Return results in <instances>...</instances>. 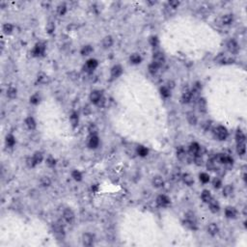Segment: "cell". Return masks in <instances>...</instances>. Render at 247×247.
Listing matches in <instances>:
<instances>
[{
    "instance_id": "27",
    "label": "cell",
    "mask_w": 247,
    "mask_h": 247,
    "mask_svg": "<svg viewBox=\"0 0 247 247\" xmlns=\"http://www.w3.org/2000/svg\"><path fill=\"white\" fill-rule=\"evenodd\" d=\"M198 106H199V110L200 112H203V113H205L207 112V101L205 98H201L198 100Z\"/></svg>"
},
{
    "instance_id": "39",
    "label": "cell",
    "mask_w": 247,
    "mask_h": 247,
    "mask_svg": "<svg viewBox=\"0 0 247 247\" xmlns=\"http://www.w3.org/2000/svg\"><path fill=\"white\" fill-rule=\"evenodd\" d=\"M66 12H67V6L64 3H62V4L58 5L57 7V13L60 16H64L66 14Z\"/></svg>"
},
{
    "instance_id": "23",
    "label": "cell",
    "mask_w": 247,
    "mask_h": 247,
    "mask_svg": "<svg viewBox=\"0 0 247 247\" xmlns=\"http://www.w3.org/2000/svg\"><path fill=\"white\" fill-rule=\"evenodd\" d=\"M25 125L29 130H35L36 128V121L33 117H27L25 120Z\"/></svg>"
},
{
    "instance_id": "31",
    "label": "cell",
    "mask_w": 247,
    "mask_h": 247,
    "mask_svg": "<svg viewBox=\"0 0 247 247\" xmlns=\"http://www.w3.org/2000/svg\"><path fill=\"white\" fill-rule=\"evenodd\" d=\"M6 95H7V97L9 98H16V95H18V91H16V88H14V87H10V88H8L7 89V92H6Z\"/></svg>"
},
{
    "instance_id": "50",
    "label": "cell",
    "mask_w": 247,
    "mask_h": 247,
    "mask_svg": "<svg viewBox=\"0 0 247 247\" xmlns=\"http://www.w3.org/2000/svg\"><path fill=\"white\" fill-rule=\"evenodd\" d=\"M168 5H169V7H171V9H177L180 6V1H177V0H172V1L168 2Z\"/></svg>"
},
{
    "instance_id": "12",
    "label": "cell",
    "mask_w": 247,
    "mask_h": 247,
    "mask_svg": "<svg viewBox=\"0 0 247 247\" xmlns=\"http://www.w3.org/2000/svg\"><path fill=\"white\" fill-rule=\"evenodd\" d=\"M98 67V61L95 60V59H90V60L87 61L86 66H85L84 69H86V71H93L95 69Z\"/></svg>"
},
{
    "instance_id": "53",
    "label": "cell",
    "mask_w": 247,
    "mask_h": 247,
    "mask_svg": "<svg viewBox=\"0 0 247 247\" xmlns=\"http://www.w3.org/2000/svg\"><path fill=\"white\" fill-rule=\"evenodd\" d=\"M151 45H154V47H156V45H159V40H157L156 37H153L151 39Z\"/></svg>"
},
{
    "instance_id": "43",
    "label": "cell",
    "mask_w": 247,
    "mask_h": 247,
    "mask_svg": "<svg viewBox=\"0 0 247 247\" xmlns=\"http://www.w3.org/2000/svg\"><path fill=\"white\" fill-rule=\"evenodd\" d=\"M88 131L90 132L91 135H97L98 133V127L95 124H91L88 127Z\"/></svg>"
},
{
    "instance_id": "14",
    "label": "cell",
    "mask_w": 247,
    "mask_h": 247,
    "mask_svg": "<svg viewBox=\"0 0 247 247\" xmlns=\"http://www.w3.org/2000/svg\"><path fill=\"white\" fill-rule=\"evenodd\" d=\"M122 72H123V68L120 65H116L111 69V76L113 78H118L122 74Z\"/></svg>"
},
{
    "instance_id": "10",
    "label": "cell",
    "mask_w": 247,
    "mask_h": 247,
    "mask_svg": "<svg viewBox=\"0 0 247 247\" xmlns=\"http://www.w3.org/2000/svg\"><path fill=\"white\" fill-rule=\"evenodd\" d=\"M156 204L159 207H167L170 204V199L166 195H159L156 198Z\"/></svg>"
},
{
    "instance_id": "46",
    "label": "cell",
    "mask_w": 247,
    "mask_h": 247,
    "mask_svg": "<svg viewBox=\"0 0 247 247\" xmlns=\"http://www.w3.org/2000/svg\"><path fill=\"white\" fill-rule=\"evenodd\" d=\"M159 66H156V64L151 63V64L149 65V71L151 72V74H156L157 71H159Z\"/></svg>"
},
{
    "instance_id": "44",
    "label": "cell",
    "mask_w": 247,
    "mask_h": 247,
    "mask_svg": "<svg viewBox=\"0 0 247 247\" xmlns=\"http://www.w3.org/2000/svg\"><path fill=\"white\" fill-rule=\"evenodd\" d=\"M137 153H138V154H139L140 156H146L147 154H148V150L145 147L140 146V147H138Z\"/></svg>"
},
{
    "instance_id": "42",
    "label": "cell",
    "mask_w": 247,
    "mask_h": 247,
    "mask_svg": "<svg viewBox=\"0 0 247 247\" xmlns=\"http://www.w3.org/2000/svg\"><path fill=\"white\" fill-rule=\"evenodd\" d=\"M40 100H41V97L39 94H34L30 98V103L32 104H38L39 103H40Z\"/></svg>"
},
{
    "instance_id": "7",
    "label": "cell",
    "mask_w": 247,
    "mask_h": 247,
    "mask_svg": "<svg viewBox=\"0 0 247 247\" xmlns=\"http://www.w3.org/2000/svg\"><path fill=\"white\" fill-rule=\"evenodd\" d=\"M45 47L44 44H42V42H39L35 45L34 49H33L32 53L34 56H42V54L45 53Z\"/></svg>"
},
{
    "instance_id": "49",
    "label": "cell",
    "mask_w": 247,
    "mask_h": 247,
    "mask_svg": "<svg viewBox=\"0 0 247 247\" xmlns=\"http://www.w3.org/2000/svg\"><path fill=\"white\" fill-rule=\"evenodd\" d=\"M71 176H72V178H74L75 180H81L82 175H81V173L79 172V171L74 170V172L71 173Z\"/></svg>"
},
{
    "instance_id": "11",
    "label": "cell",
    "mask_w": 247,
    "mask_h": 247,
    "mask_svg": "<svg viewBox=\"0 0 247 247\" xmlns=\"http://www.w3.org/2000/svg\"><path fill=\"white\" fill-rule=\"evenodd\" d=\"M192 100V95H191V90L189 89H185V91L183 92L182 95V103H188Z\"/></svg>"
},
{
    "instance_id": "37",
    "label": "cell",
    "mask_w": 247,
    "mask_h": 247,
    "mask_svg": "<svg viewBox=\"0 0 247 247\" xmlns=\"http://www.w3.org/2000/svg\"><path fill=\"white\" fill-rule=\"evenodd\" d=\"M216 161L214 159H209V161H207V168L209 169V171H215L217 168H216V164H215Z\"/></svg>"
},
{
    "instance_id": "30",
    "label": "cell",
    "mask_w": 247,
    "mask_h": 247,
    "mask_svg": "<svg viewBox=\"0 0 247 247\" xmlns=\"http://www.w3.org/2000/svg\"><path fill=\"white\" fill-rule=\"evenodd\" d=\"M245 151H246L245 142L238 143V146H236V151H238V154H239V156H244Z\"/></svg>"
},
{
    "instance_id": "35",
    "label": "cell",
    "mask_w": 247,
    "mask_h": 247,
    "mask_svg": "<svg viewBox=\"0 0 247 247\" xmlns=\"http://www.w3.org/2000/svg\"><path fill=\"white\" fill-rule=\"evenodd\" d=\"M141 61H142V58H141V56L137 53H134L130 56V62L132 64H140Z\"/></svg>"
},
{
    "instance_id": "20",
    "label": "cell",
    "mask_w": 247,
    "mask_h": 247,
    "mask_svg": "<svg viewBox=\"0 0 247 247\" xmlns=\"http://www.w3.org/2000/svg\"><path fill=\"white\" fill-rule=\"evenodd\" d=\"M182 179H183V182L186 184V185H188V186H191L192 184L194 183V179H193V177L192 175H190V174H183V177H182Z\"/></svg>"
},
{
    "instance_id": "47",
    "label": "cell",
    "mask_w": 247,
    "mask_h": 247,
    "mask_svg": "<svg viewBox=\"0 0 247 247\" xmlns=\"http://www.w3.org/2000/svg\"><path fill=\"white\" fill-rule=\"evenodd\" d=\"M45 163H47V165L48 167H53L55 164H56V160L54 157L52 156H49L47 159V161H45Z\"/></svg>"
},
{
    "instance_id": "13",
    "label": "cell",
    "mask_w": 247,
    "mask_h": 247,
    "mask_svg": "<svg viewBox=\"0 0 247 247\" xmlns=\"http://www.w3.org/2000/svg\"><path fill=\"white\" fill-rule=\"evenodd\" d=\"M209 209H210V212H213V213H216V212H219V209H220V206H219V204L218 202H217L216 200L214 199H212L209 201Z\"/></svg>"
},
{
    "instance_id": "26",
    "label": "cell",
    "mask_w": 247,
    "mask_h": 247,
    "mask_svg": "<svg viewBox=\"0 0 247 247\" xmlns=\"http://www.w3.org/2000/svg\"><path fill=\"white\" fill-rule=\"evenodd\" d=\"M186 119H187V121H188V123L190 125H192V126H195V125L197 124V117L193 112H188V113H187Z\"/></svg>"
},
{
    "instance_id": "36",
    "label": "cell",
    "mask_w": 247,
    "mask_h": 247,
    "mask_svg": "<svg viewBox=\"0 0 247 247\" xmlns=\"http://www.w3.org/2000/svg\"><path fill=\"white\" fill-rule=\"evenodd\" d=\"M160 94L161 96L164 97V98H169L171 96V90L170 88H168L166 86L164 87H161L160 88Z\"/></svg>"
},
{
    "instance_id": "34",
    "label": "cell",
    "mask_w": 247,
    "mask_h": 247,
    "mask_svg": "<svg viewBox=\"0 0 247 247\" xmlns=\"http://www.w3.org/2000/svg\"><path fill=\"white\" fill-rule=\"evenodd\" d=\"M70 120H71V124L72 125V127H77L78 121H79V119H78V115L75 113V112H74V113L71 115Z\"/></svg>"
},
{
    "instance_id": "28",
    "label": "cell",
    "mask_w": 247,
    "mask_h": 247,
    "mask_svg": "<svg viewBox=\"0 0 247 247\" xmlns=\"http://www.w3.org/2000/svg\"><path fill=\"white\" fill-rule=\"evenodd\" d=\"M201 198H202V200L204 201V202L207 204L210 200L212 199V194H210V192L209 191V190H204V191L202 192V195H201Z\"/></svg>"
},
{
    "instance_id": "54",
    "label": "cell",
    "mask_w": 247,
    "mask_h": 247,
    "mask_svg": "<svg viewBox=\"0 0 247 247\" xmlns=\"http://www.w3.org/2000/svg\"><path fill=\"white\" fill-rule=\"evenodd\" d=\"M104 103H105V100H104V98L103 97V98H100V100L97 103V105H98V107H103V105H104Z\"/></svg>"
},
{
    "instance_id": "45",
    "label": "cell",
    "mask_w": 247,
    "mask_h": 247,
    "mask_svg": "<svg viewBox=\"0 0 247 247\" xmlns=\"http://www.w3.org/2000/svg\"><path fill=\"white\" fill-rule=\"evenodd\" d=\"M199 178H200V180H201V182L204 183H207L209 182V176L207 175V173H201L200 176H199Z\"/></svg>"
},
{
    "instance_id": "41",
    "label": "cell",
    "mask_w": 247,
    "mask_h": 247,
    "mask_svg": "<svg viewBox=\"0 0 247 247\" xmlns=\"http://www.w3.org/2000/svg\"><path fill=\"white\" fill-rule=\"evenodd\" d=\"M40 183H41V184H42V186L47 187V186H49L51 184V180H50V179H49L48 177H42Z\"/></svg>"
},
{
    "instance_id": "6",
    "label": "cell",
    "mask_w": 247,
    "mask_h": 247,
    "mask_svg": "<svg viewBox=\"0 0 247 247\" xmlns=\"http://www.w3.org/2000/svg\"><path fill=\"white\" fill-rule=\"evenodd\" d=\"M82 243L84 246H91L94 244V236L90 233H85L82 236Z\"/></svg>"
},
{
    "instance_id": "9",
    "label": "cell",
    "mask_w": 247,
    "mask_h": 247,
    "mask_svg": "<svg viewBox=\"0 0 247 247\" xmlns=\"http://www.w3.org/2000/svg\"><path fill=\"white\" fill-rule=\"evenodd\" d=\"M63 218L66 222L71 223L74 220V213L71 209H66L63 212Z\"/></svg>"
},
{
    "instance_id": "32",
    "label": "cell",
    "mask_w": 247,
    "mask_h": 247,
    "mask_svg": "<svg viewBox=\"0 0 247 247\" xmlns=\"http://www.w3.org/2000/svg\"><path fill=\"white\" fill-rule=\"evenodd\" d=\"M236 140L238 143H241V142H245V134L242 132L241 130H238L236 133Z\"/></svg>"
},
{
    "instance_id": "3",
    "label": "cell",
    "mask_w": 247,
    "mask_h": 247,
    "mask_svg": "<svg viewBox=\"0 0 247 247\" xmlns=\"http://www.w3.org/2000/svg\"><path fill=\"white\" fill-rule=\"evenodd\" d=\"M52 230H53V233L55 234V236L57 238H64L65 236V232H64V226L62 225L61 223L56 222L53 224L52 226Z\"/></svg>"
},
{
    "instance_id": "51",
    "label": "cell",
    "mask_w": 247,
    "mask_h": 247,
    "mask_svg": "<svg viewBox=\"0 0 247 247\" xmlns=\"http://www.w3.org/2000/svg\"><path fill=\"white\" fill-rule=\"evenodd\" d=\"M221 180L219 179V178H214L212 180V185L215 187V188H219L220 186H221Z\"/></svg>"
},
{
    "instance_id": "33",
    "label": "cell",
    "mask_w": 247,
    "mask_h": 247,
    "mask_svg": "<svg viewBox=\"0 0 247 247\" xmlns=\"http://www.w3.org/2000/svg\"><path fill=\"white\" fill-rule=\"evenodd\" d=\"M92 52H93V47H92L91 45H84V47L81 48V55H83V56L90 55Z\"/></svg>"
},
{
    "instance_id": "19",
    "label": "cell",
    "mask_w": 247,
    "mask_h": 247,
    "mask_svg": "<svg viewBox=\"0 0 247 247\" xmlns=\"http://www.w3.org/2000/svg\"><path fill=\"white\" fill-rule=\"evenodd\" d=\"M98 143H100V140H98V137L97 135H91L90 139H89L88 145L89 147L92 148V149H95L98 146Z\"/></svg>"
},
{
    "instance_id": "2",
    "label": "cell",
    "mask_w": 247,
    "mask_h": 247,
    "mask_svg": "<svg viewBox=\"0 0 247 247\" xmlns=\"http://www.w3.org/2000/svg\"><path fill=\"white\" fill-rule=\"evenodd\" d=\"M213 134H214L216 139L223 141L228 137V130H227V128L225 127L218 126L213 130Z\"/></svg>"
},
{
    "instance_id": "1",
    "label": "cell",
    "mask_w": 247,
    "mask_h": 247,
    "mask_svg": "<svg viewBox=\"0 0 247 247\" xmlns=\"http://www.w3.org/2000/svg\"><path fill=\"white\" fill-rule=\"evenodd\" d=\"M183 225L189 230H196L197 229V222H196V217L194 215V213L188 212L186 213L185 219L183 220Z\"/></svg>"
},
{
    "instance_id": "5",
    "label": "cell",
    "mask_w": 247,
    "mask_h": 247,
    "mask_svg": "<svg viewBox=\"0 0 247 247\" xmlns=\"http://www.w3.org/2000/svg\"><path fill=\"white\" fill-rule=\"evenodd\" d=\"M227 48H228L229 52H231L232 54H236L239 50V44L235 40H230L227 42Z\"/></svg>"
},
{
    "instance_id": "52",
    "label": "cell",
    "mask_w": 247,
    "mask_h": 247,
    "mask_svg": "<svg viewBox=\"0 0 247 247\" xmlns=\"http://www.w3.org/2000/svg\"><path fill=\"white\" fill-rule=\"evenodd\" d=\"M54 29H55V25L53 22H48V23L47 24V31L50 34V33H52L54 31Z\"/></svg>"
},
{
    "instance_id": "22",
    "label": "cell",
    "mask_w": 247,
    "mask_h": 247,
    "mask_svg": "<svg viewBox=\"0 0 247 247\" xmlns=\"http://www.w3.org/2000/svg\"><path fill=\"white\" fill-rule=\"evenodd\" d=\"M153 184L157 188H159V187H162L164 185V180L160 176H156L153 179Z\"/></svg>"
},
{
    "instance_id": "18",
    "label": "cell",
    "mask_w": 247,
    "mask_h": 247,
    "mask_svg": "<svg viewBox=\"0 0 247 247\" xmlns=\"http://www.w3.org/2000/svg\"><path fill=\"white\" fill-rule=\"evenodd\" d=\"M218 232H219V228L215 223H210L209 225L207 226V233H209L210 236H215L218 234Z\"/></svg>"
},
{
    "instance_id": "29",
    "label": "cell",
    "mask_w": 247,
    "mask_h": 247,
    "mask_svg": "<svg viewBox=\"0 0 247 247\" xmlns=\"http://www.w3.org/2000/svg\"><path fill=\"white\" fill-rule=\"evenodd\" d=\"M32 159H33V161H34V164H35V166H36L37 164H40L42 162V153H40V151H36V153L33 154Z\"/></svg>"
},
{
    "instance_id": "21",
    "label": "cell",
    "mask_w": 247,
    "mask_h": 247,
    "mask_svg": "<svg viewBox=\"0 0 247 247\" xmlns=\"http://www.w3.org/2000/svg\"><path fill=\"white\" fill-rule=\"evenodd\" d=\"M221 21H222V23H223V24L229 25V24H231L232 22L234 21V16H233L232 14H226V15H224V16H222Z\"/></svg>"
},
{
    "instance_id": "24",
    "label": "cell",
    "mask_w": 247,
    "mask_h": 247,
    "mask_svg": "<svg viewBox=\"0 0 247 247\" xmlns=\"http://www.w3.org/2000/svg\"><path fill=\"white\" fill-rule=\"evenodd\" d=\"M234 193V187L231 184H227V185L224 186L223 188V195L225 197H229L232 196Z\"/></svg>"
},
{
    "instance_id": "4",
    "label": "cell",
    "mask_w": 247,
    "mask_h": 247,
    "mask_svg": "<svg viewBox=\"0 0 247 247\" xmlns=\"http://www.w3.org/2000/svg\"><path fill=\"white\" fill-rule=\"evenodd\" d=\"M164 62H165V57H164V55L161 52H156V53H154L153 56L154 64H156L159 67H161L164 64Z\"/></svg>"
},
{
    "instance_id": "25",
    "label": "cell",
    "mask_w": 247,
    "mask_h": 247,
    "mask_svg": "<svg viewBox=\"0 0 247 247\" xmlns=\"http://www.w3.org/2000/svg\"><path fill=\"white\" fill-rule=\"evenodd\" d=\"M112 45H113V39H112L111 36H106V37L103 38V45L104 48H109L112 47Z\"/></svg>"
},
{
    "instance_id": "15",
    "label": "cell",
    "mask_w": 247,
    "mask_h": 247,
    "mask_svg": "<svg viewBox=\"0 0 247 247\" xmlns=\"http://www.w3.org/2000/svg\"><path fill=\"white\" fill-rule=\"evenodd\" d=\"M199 151H200V145L196 142H193L190 144L189 146V154H192L193 156H197V154H199Z\"/></svg>"
},
{
    "instance_id": "38",
    "label": "cell",
    "mask_w": 247,
    "mask_h": 247,
    "mask_svg": "<svg viewBox=\"0 0 247 247\" xmlns=\"http://www.w3.org/2000/svg\"><path fill=\"white\" fill-rule=\"evenodd\" d=\"M3 32L5 33V34H11L14 30V27H13V25L11 23H5L3 25V28H2Z\"/></svg>"
},
{
    "instance_id": "16",
    "label": "cell",
    "mask_w": 247,
    "mask_h": 247,
    "mask_svg": "<svg viewBox=\"0 0 247 247\" xmlns=\"http://www.w3.org/2000/svg\"><path fill=\"white\" fill-rule=\"evenodd\" d=\"M187 153L186 151L183 149V147H179L177 149V157L180 160H185L187 159Z\"/></svg>"
},
{
    "instance_id": "40",
    "label": "cell",
    "mask_w": 247,
    "mask_h": 247,
    "mask_svg": "<svg viewBox=\"0 0 247 247\" xmlns=\"http://www.w3.org/2000/svg\"><path fill=\"white\" fill-rule=\"evenodd\" d=\"M16 143V140H15V137L11 135V134H9L6 137V144H7L8 147H13Z\"/></svg>"
},
{
    "instance_id": "17",
    "label": "cell",
    "mask_w": 247,
    "mask_h": 247,
    "mask_svg": "<svg viewBox=\"0 0 247 247\" xmlns=\"http://www.w3.org/2000/svg\"><path fill=\"white\" fill-rule=\"evenodd\" d=\"M225 214L228 218H236V214H238V212H236V209H235V207H228L225 209Z\"/></svg>"
},
{
    "instance_id": "8",
    "label": "cell",
    "mask_w": 247,
    "mask_h": 247,
    "mask_svg": "<svg viewBox=\"0 0 247 247\" xmlns=\"http://www.w3.org/2000/svg\"><path fill=\"white\" fill-rule=\"evenodd\" d=\"M101 98H103V94H101L100 91L95 90V91H92V92H91V94H90V100H91L93 103L97 104L98 101L100 100Z\"/></svg>"
},
{
    "instance_id": "48",
    "label": "cell",
    "mask_w": 247,
    "mask_h": 247,
    "mask_svg": "<svg viewBox=\"0 0 247 247\" xmlns=\"http://www.w3.org/2000/svg\"><path fill=\"white\" fill-rule=\"evenodd\" d=\"M204 160L202 159V156H194V163L198 166H202L203 165Z\"/></svg>"
}]
</instances>
